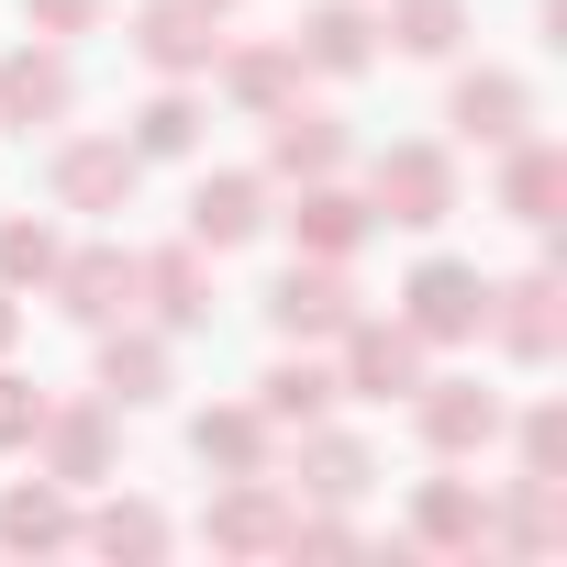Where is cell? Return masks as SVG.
Listing matches in <instances>:
<instances>
[{
  "label": "cell",
  "instance_id": "1",
  "mask_svg": "<svg viewBox=\"0 0 567 567\" xmlns=\"http://www.w3.org/2000/svg\"><path fill=\"white\" fill-rule=\"evenodd\" d=\"M368 212L401 223V234L456 223V156H445V145H379V167H368Z\"/></svg>",
  "mask_w": 567,
  "mask_h": 567
},
{
  "label": "cell",
  "instance_id": "2",
  "mask_svg": "<svg viewBox=\"0 0 567 567\" xmlns=\"http://www.w3.org/2000/svg\"><path fill=\"white\" fill-rule=\"evenodd\" d=\"M357 312H368V301H357L346 256H290V267H278V290H267V323L290 334V346H334Z\"/></svg>",
  "mask_w": 567,
  "mask_h": 567
},
{
  "label": "cell",
  "instance_id": "3",
  "mask_svg": "<svg viewBox=\"0 0 567 567\" xmlns=\"http://www.w3.org/2000/svg\"><path fill=\"white\" fill-rule=\"evenodd\" d=\"M334 346H346V368H334V390H346V401H412V390H423V357H434L401 312H390V323H379V312H357Z\"/></svg>",
  "mask_w": 567,
  "mask_h": 567
},
{
  "label": "cell",
  "instance_id": "4",
  "mask_svg": "<svg viewBox=\"0 0 567 567\" xmlns=\"http://www.w3.org/2000/svg\"><path fill=\"white\" fill-rule=\"evenodd\" d=\"M401 323H412L423 346H478V323H489V278H478L467 256H423V267L401 278Z\"/></svg>",
  "mask_w": 567,
  "mask_h": 567
},
{
  "label": "cell",
  "instance_id": "5",
  "mask_svg": "<svg viewBox=\"0 0 567 567\" xmlns=\"http://www.w3.org/2000/svg\"><path fill=\"white\" fill-rule=\"evenodd\" d=\"M134 189H145L134 134H68L56 145V200L68 212H134Z\"/></svg>",
  "mask_w": 567,
  "mask_h": 567
},
{
  "label": "cell",
  "instance_id": "6",
  "mask_svg": "<svg viewBox=\"0 0 567 567\" xmlns=\"http://www.w3.org/2000/svg\"><path fill=\"white\" fill-rule=\"evenodd\" d=\"M412 423H423L434 456H489L512 412H501V390H478V379H423V390H412Z\"/></svg>",
  "mask_w": 567,
  "mask_h": 567
},
{
  "label": "cell",
  "instance_id": "7",
  "mask_svg": "<svg viewBox=\"0 0 567 567\" xmlns=\"http://www.w3.org/2000/svg\"><path fill=\"white\" fill-rule=\"evenodd\" d=\"M34 456H45L56 489H101V478H112V401H45Z\"/></svg>",
  "mask_w": 567,
  "mask_h": 567
},
{
  "label": "cell",
  "instance_id": "8",
  "mask_svg": "<svg viewBox=\"0 0 567 567\" xmlns=\"http://www.w3.org/2000/svg\"><path fill=\"white\" fill-rule=\"evenodd\" d=\"M290 512H301V501L256 467V478H223V501L200 512V534H212L223 556H278V545H290Z\"/></svg>",
  "mask_w": 567,
  "mask_h": 567
},
{
  "label": "cell",
  "instance_id": "9",
  "mask_svg": "<svg viewBox=\"0 0 567 567\" xmlns=\"http://www.w3.org/2000/svg\"><path fill=\"white\" fill-rule=\"evenodd\" d=\"M478 334H501V357L545 368V357L567 346V290H556V267H534V278H512V290H489V323H478Z\"/></svg>",
  "mask_w": 567,
  "mask_h": 567
},
{
  "label": "cell",
  "instance_id": "10",
  "mask_svg": "<svg viewBox=\"0 0 567 567\" xmlns=\"http://www.w3.org/2000/svg\"><path fill=\"white\" fill-rule=\"evenodd\" d=\"M212 23H223V12H200V0H145L123 34H134V56H145L156 79H200V68L223 56V34H212Z\"/></svg>",
  "mask_w": 567,
  "mask_h": 567
},
{
  "label": "cell",
  "instance_id": "11",
  "mask_svg": "<svg viewBox=\"0 0 567 567\" xmlns=\"http://www.w3.org/2000/svg\"><path fill=\"white\" fill-rule=\"evenodd\" d=\"M45 290H56V312H68V323H90V334H101V323H123V312H134V256H123V245H79V256H56Z\"/></svg>",
  "mask_w": 567,
  "mask_h": 567
},
{
  "label": "cell",
  "instance_id": "12",
  "mask_svg": "<svg viewBox=\"0 0 567 567\" xmlns=\"http://www.w3.org/2000/svg\"><path fill=\"white\" fill-rule=\"evenodd\" d=\"M134 301L156 312V334H200V323H212V267H200V245L134 256Z\"/></svg>",
  "mask_w": 567,
  "mask_h": 567
},
{
  "label": "cell",
  "instance_id": "13",
  "mask_svg": "<svg viewBox=\"0 0 567 567\" xmlns=\"http://www.w3.org/2000/svg\"><path fill=\"white\" fill-rule=\"evenodd\" d=\"M445 123H456L467 145H489V156H501V145H523V134H534V90H523L512 68H467V79H456V101H445Z\"/></svg>",
  "mask_w": 567,
  "mask_h": 567
},
{
  "label": "cell",
  "instance_id": "14",
  "mask_svg": "<svg viewBox=\"0 0 567 567\" xmlns=\"http://www.w3.org/2000/svg\"><path fill=\"white\" fill-rule=\"evenodd\" d=\"M301 68L312 79H368L379 68V12H368V0H323V12H301Z\"/></svg>",
  "mask_w": 567,
  "mask_h": 567
},
{
  "label": "cell",
  "instance_id": "15",
  "mask_svg": "<svg viewBox=\"0 0 567 567\" xmlns=\"http://www.w3.org/2000/svg\"><path fill=\"white\" fill-rule=\"evenodd\" d=\"M256 234H267V178H256V167H223V178L189 189V245H200V256L256 245Z\"/></svg>",
  "mask_w": 567,
  "mask_h": 567
},
{
  "label": "cell",
  "instance_id": "16",
  "mask_svg": "<svg viewBox=\"0 0 567 567\" xmlns=\"http://www.w3.org/2000/svg\"><path fill=\"white\" fill-rule=\"evenodd\" d=\"M68 101H79V79H68V56L56 45H12L0 56V123H68Z\"/></svg>",
  "mask_w": 567,
  "mask_h": 567
},
{
  "label": "cell",
  "instance_id": "17",
  "mask_svg": "<svg viewBox=\"0 0 567 567\" xmlns=\"http://www.w3.org/2000/svg\"><path fill=\"white\" fill-rule=\"evenodd\" d=\"M0 545H12V556H56V545H79V489H56V478H12V489H0Z\"/></svg>",
  "mask_w": 567,
  "mask_h": 567
},
{
  "label": "cell",
  "instance_id": "18",
  "mask_svg": "<svg viewBox=\"0 0 567 567\" xmlns=\"http://www.w3.org/2000/svg\"><path fill=\"white\" fill-rule=\"evenodd\" d=\"M167 334H134V323H101V401L112 412H145V401H167Z\"/></svg>",
  "mask_w": 567,
  "mask_h": 567
},
{
  "label": "cell",
  "instance_id": "19",
  "mask_svg": "<svg viewBox=\"0 0 567 567\" xmlns=\"http://www.w3.org/2000/svg\"><path fill=\"white\" fill-rule=\"evenodd\" d=\"M368 489H379V456H368L357 434H334V423H301V501L346 512V501H368Z\"/></svg>",
  "mask_w": 567,
  "mask_h": 567
},
{
  "label": "cell",
  "instance_id": "20",
  "mask_svg": "<svg viewBox=\"0 0 567 567\" xmlns=\"http://www.w3.org/2000/svg\"><path fill=\"white\" fill-rule=\"evenodd\" d=\"M412 545H423V556H478V545H489V489H467V478H423V501H412Z\"/></svg>",
  "mask_w": 567,
  "mask_h": 567
},
{
  "label": "cell",
  "instance_id": "21",
  "mask_svg": "<svg viewBox=\"0 0 567 567\" xmlns=\"http://www.w3.org/2000/svg\"><path fill=\"white\" fill-rule=\"evenodd\" d=\"M346 167V123L290 101V112H267V178H334Z\"/></svg>",
  "mask_w": 567,
  "mask_h": 567
},
{
  "label": "cell",
  "instance_id": "22",
  "mask_svg": "<svg viewBox=\"0 0 567 567\" xmlns=\"http://www.w3.org/2000/svg\"><path fill=\"white\" fill-rule=\"evenodd\" d=\"M556 200H567V156L545 145V134H523V145H501V212L512 223H556Z\"/></svg>",
  "mask_w": 567,
  "mask_h": 567
},
{
  "label": "cell",
  "instance_id": "23",
  "mask_svg": "<svg viewBox=\"0 0 567 567\" xmlns=\"http://www.w3.org/2000/svg\"><path fill=\"white\" fill-rule=\"evenodd\" d=\"M368 223H379V212H368L357 189H334V178H301L290 245H301V256H357V245H368Z\"/></svg>",
  "mask_w": 567,
  "mask_h": 567
},
{
  "label": "cell",
  "instance_id": "24",
  "mask_svg": "<svg viewBox=\"0 0 567 567\" xmlns=\"http://www.w3.org/2000/svg\"><path fill=\"white\" fill-rule=\"evenodd\" d=\"M267 445H278V423H267L256 401H223V412H200V423H189V456H200V467H223V478H256V467H267Z\"/></svg>",
  "mask_w": 567,
  "mask_h": 567
},
{
  "label": "cell",
  "instance_id": "25",
  "mask_svg": "<svg viewBox=\"0 0 567 567\" xmlns=\"http://www.w3.org/2000/svg\"><path fill=\"white\" fill-rule=\"evenodd\" d=\"M301 79H312V68H301V45H234V56H223V90H234L256 123H267V112H290V101H301Z\"/></svg>",
  "mask_w": 567,
  "mask_h": 567
},
{
  "label": "cell",
  "instance_id": "26",
  "mask_svg": "<svg viewBox=\"0 0 567 567\" xmlns=\"http://www.w3.org/2000/svg\"><path fill=\"white\" fill-rule=\"evenodd\" d=\"M346 390H334V368H312V357H278L267 379H256V412L278 423V434H301V423H323Z\"/></svg>",
  "mask_w": 567,
  "mask_h": 567
},
{
  "label": "cell",
  "instance_id": "27",
  "mask_svg": "<svg viewBox=\"0 0 567 567\" xmlns=\"http://www.w3.org/2000/svg\"><path fill=\"white\" fill-rule=\"evenodd\" d=\"M79 545L145 567V556H167V512H156V501H101V512H79Z\"/></svg>",
  "mask_w": 567,
  "mask_h": 567
},
{
  "label": "cell",
  "instance_id": "28",
  "mask_svg": "<svg viewBox=\"0 0 567 567\" xmlns=\"http://www.w3.org/2000/svg\"><path fill=\"white\" fill-rule=\"evenodd\" d=\"M401 56H456L467 45V0H390V23H379Z\"/></svg>",
  "mask_w": 567,
  "mask_h": 567
},
{
  "label": "cell",
  "instance_id": "29",
  "mask_svg": "<svg viewBox=\"0 0 567 567\" xmlns=\"http://www.w3.org/2000/svg\"><path fill=\"white\" fill-rule=\"evenodd\" d=\"M189 145H200V101H189V79H167L134 112V156H189Z\"/></svg>",
  "mask_w": 567,
  "mask_h": 567
},
{
  "label": "cell",
  "instance_id": "30",
  "mask_svg": "<svg viewBox=\"0 0 567 567\" xmlns=\"http://www.w3.org/2000/svg\"><path fill=\"white\" fill-rule=\"evenodd\" d=\"M56 256H68L56 223H34V212H23V223H0V290H45Z\"/></svg>",
  "mask_w": 567,
  "mask_h": 567
},
{
  "label": "cell",
  "instance_id": "31",
  "mask_svg": "<svg viewBox=\"0 0 567 567\" xmlns=\"http://www.w3.org/2000/svg\"><path fill=\"white\" fill-rule=\"evenodd\" d=\"M523 478H567V412L556 401L523 412Z\"/></svg>",
  "mask_w": 567,
  "mask_h": 567
},
{
  "label": "cell",
  "instance_id": "32",
  "mask_svg": "<svg viewBox=\"0 0 567 567\" xmlns=\"http://www.w3.org/2000/svg\"><path fill=\"white\" fill-rule=\"evenodd\" d=\"M34 423H45V390L0 368V456H23V445H34Z\"/></svg>",
  "mask_w": 567,
  "mask_h": 567
},
{
  "label": "cell",
  "instance_id": "33",
  "mask_svg": "<svg viewBox=\"0 0 567 567\" xmlns=\"http://www.w3.org/2000/svg\"><path fill=\"white\" fill-rule=\"evenodd\" d=\"M23 23L56 45V34H101V0H23Z\"/></svg>",
  "mask_w": 567,
  "mask_h": 567
},
{
  "label": "cell",
  "instance_id": "34",
  "mask_svg": "<svg viewBox=\"0 0 567 567\" xmlns=\"http://www.w3.org/2000/svg\"><path fill=\"white\" fill-rule=\"evenodd\" d=\"M12 334H23V301H12V290H0V357H12Z\"/></svg>",
  "mask_w": 567,
  "mask_h": 567
},
{
  "label": "cell",
  "instance_id": "35",
  "mask_svg": "<svg viewBox=\"0 0 567 567\" xmlns=\"http://www.w3.org/2000/svg\"><path fill=\"white\" fill-rule=\"evenodd\" d=\"M200 12H234V0H200Z\"/></svg>",
  "mask_w": 567,
  "mask_h": 567
}]
</instances>
